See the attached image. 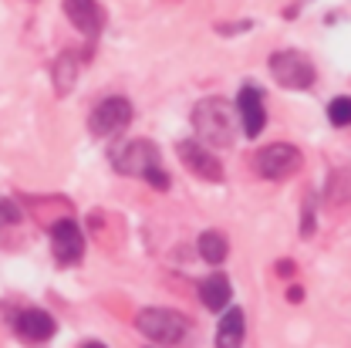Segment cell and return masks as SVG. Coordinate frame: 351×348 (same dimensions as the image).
Masks as SVG:
<instances>
[{"mask_svg":"<svg viewBox=\"0 0 351 348\" xmlns=\"http://www.w3.org/2000/svg\"><path fill=\"white\" fill-rule=\"evenodd\" d=\"M193 126L199 132V139L206 142V146H230L233 142V112H230V105L223 102V98H203L196 108H193Z\"/></svg>","mask_w":351,"mask_h":348,"instance_id":"obj_1","label":"cell"},{"mask_svg":"<svg viewBox=\"0 0 351 348\" xmlns=\"http://www.w3.org/2000/svg\"><path fill=\"white\" fill-rule=\"evenodd\" d=\"M138 332L159 345H179L189 335V321L169 308H145L138 311Z\"/></svg>","mask_w":351,"mask_h":348,"instance_id":"obj_2","label":"cell"},{"mask_svg":"<svg viewBox=\"0 0 351 348\" xmlns=\"http://www.w3.org/2000/svg\"><path fill=\"white\" fill-rule=\"evenodd\" d=\"M254 166L263 179H287L301 170V152L287 142H274V146H263L254 156Z\"/></svg>","mask_w":351,"mask_h":348,"instance_id":"obj_3","label":"cell"},{"mask_svg":"<svg viewBox=\"0 0 351 348\" xmlns=\"http://www.w3.org/2000/svg\"><path fill=\"white\" fill-rule=\"evenodd\" d=\"M115 170L122 176H142V179L159 173V149H156V142H145V139L129 142L122 152H115Z\"/></svg>","mask_w":351,"mask_h":348,"instance_id":"obj_4","label":"cell"},{"mask_svg":"<svg viewBox=\"0 0 351 348\" xmlns=\"http://www.w3.org/2000/svg\"><path fill=\"white\" fill-rule=\"evenodd\" d=\"M270 71L284 88H311L314 85V65L301 51H277L270 58Z\"/></svg>","mask_w":351,"mask_h":348,"instance_id":"obj_5","label":"cell"},{"mask_svg":"<svg viewBox=\"0 0 351 348\" xmlns=\"http://www.w3.org/2000/svg\"><path fill=\"white\" fill-rule=\"evenodd\" d=\"M129 119H132V105L125 98H105V102L91 112L88 129L95 132V135H112V132L125 129Z\"/></svg>","mask_w":351,"mask_h":348,"instance_id":"obj_6","label":"cell"},{"mask_svg":"<svg viewBox=\"0 0 351 348\" xmlns=\"http://www.w3.org/2000/svg\"><path fill=\"white\" fill-rule=\"evenodd\" d=\"M51 251H54V257L61 264L82 261V254H85V237H82V230L75 227V220H58V223L51 227Z\"/></svg>","mask_w":351,"mask_h":348,"instance_id":"obj_7","label":"cell"},{"mask_svg":"<svg viewBox=\"0 0 351 348\" xmlns=\"http://www.w3.org/2000/svg\"><path fill=\"white\" fill-rule=\"evenodd\" d=\"M179 159H182V166H186L189 173L199 176V179H210V183H219V179H223L219 159L210 149H203L199 142H193V139L179 142Z\"/></svg>","mask_w":351,"mask_h":348,"instance_id":"obj_8","label":"cell"},{"mask_svg":"<svg viewBox=\"0 0 351 348\" xmlns=\"http://www.w3.org/2000/svg\"><path fill=\"white\" fill-rule=\"evenodd\" d=\"M237 112H240V122H243V132L254 139L263 132V122H267V112H263V95L257 88H240L237 95Z\"/></svg>","mask_w":351,"mask_h":348,"instance_id":"obj_9","label":"cell"},{"mask_svg":"<svg viewBox=\"0 0 351 348\" xmlns=\"http://www.w3.org/2000/svg\"><path fill=\"white\" fill-rule=\"evenodd\" d=\"M64 14L88 38H95L101 31V24H105V14H101L98 0H64Z\"/></svg>","mask_w":351,"mask_h":348,"instance_id":"obj_10","label":"cell"},{"mask_svg":"<svg viewBox=\"0 0 351 348\" xmlns=\"http://www.w3.org/2000/svg\"><path fill=\"white\" fill-rule=\"evenodd\" d=\"M14 328H17V335L27 338V342H44V338L54 335V318H51L47 311H41V308H27V311L17 314Z\"/></svg>","mask_w":351,"mask_h":348,"instance_id":"obj_11","label":"cell"},{"mask_svg":"<svg viewBox=\"0 0 351 348\" xmlns=\"http://www.w3.org/2000/svg\"><path fill=\"white\" fill-rule=\"evenodd\" d=\"M240 345H243V311L230 308L217 328V348H240Z\"/></svg>","mask_w":351,"mask_h":348,"instance_id":"obj_12","label":"cell"},{"mask_svg":"<svg viewBox=\"0 0 351 348\" xmlns=\"http://www.w3.org/2000/svg\"><path fill=\"white\" fill-rule=\"evenodd\" d=\"M199 298L210 311H223L230 305V281L223 274H210L203 284H199Z\"/></svg>","mask_w":351,"mask_h":348,"instance_id":"obj_13","label":"cell"},{"mask_svg":"<svg viewBox=\"0 0 351 348\" xmlns=\"http://www.w3.org/2000/svg\"><path fill=\"white\" fill-rule=\"evenodd\" d=\"M226 251H230V247H226V237L217 233V230H206V233L199 237V257L206 264H213V267L223 264L226 261Z\"/></svg>","mask_w":351,"mask_h":348,"instance_id":"obj_14","label":"cell"},{"mask_svg":"<svg viewBox=\"0 0 351 348\" xmlns=\"http://www.w3.org/2000/svg\"><path fill=\"white\" fill-rule=\"evenodd\" d=\"M328 203L331 207H345L351 203V176L348 173H335L328 183Z\"/></svg>","mask_w":351,"mask_h":348,"instance_id":"obj_15","label":"cell"},{"mask_svg":"<svg viewBox=\"0 0 351 348\" xmlns=\"http://www.w3.org/2000/svg\"><path fill=\"white\" fill-rule=\"evenodd\" d=\"M328 119H331V126H351V98L348 95H341V98H335V102L328 105Z\"/></svg>","mask_w":351,"mask_h":348,"instance_id":"obj_16","label":"cell"},{"mask_svg":"<svg viewBox=\"0 0 351 348\" xmlns=\"http://www.w3.org/2000/svg\"><path fill=\"white\" fill-rule=\"evenodd\" d=\"M71 88V54L58 61V91H68Z\"/></svg>","mask_w":351,"mask_h":348,"instance_id":"obj_17","label":"cell"},{"mask_svg":"<svg viewBox=\"0 0 351 348\" xmlns=\"http://www.w3.org/2000/svg\"><path fill=\"white\" fill-rule=\"evenodd\" d=\"M21 220V210L10 203V200H3L0 196V227H7V223H17Z\"/></svg>","mask_w":351,"mask_h":348,"instance_id":"obj_18","label":"cell"},{"mask_svg":"<svg viewBox=\"0 0 351 348\" xmlns=\"http://www.w3.org/2000/svg\"><path fill=\"white\" fill-rule=\"evenodd\" d=\"M287 298H291V301H301V298H304V291H301V288H291V291H287Z\"/></svg>","mask_w":351,"mask_h":348,"instance_id":"obj_19","label":"cell"},{"mask_svg":"<svg viewBox=\"0 0 351 348\" xmlns=\"http://www.w3.org/2000/svg\"><path fill=\"white\" fill-rule=\"evenodd\" d=\"M277 270H280V274H294V264L284 261V264H277Z\"/></svg>","mask_w":351,"mask_h":348,"instance_id":"obj_20","label":"cell"},{"mask_svg":"<svg viewBox=\"0 0 351 348\" xmlns=\"http://www.w3.org/2000/svg\"><path fill=\"white\" fill-rule=\"evenodd\" d=\"M85 348H105V345H101V342H88Z\"/></svg>","mask_w":351,"mask_h":348,"instance_id":"obj_21","label":"cell"}]
</instances>
